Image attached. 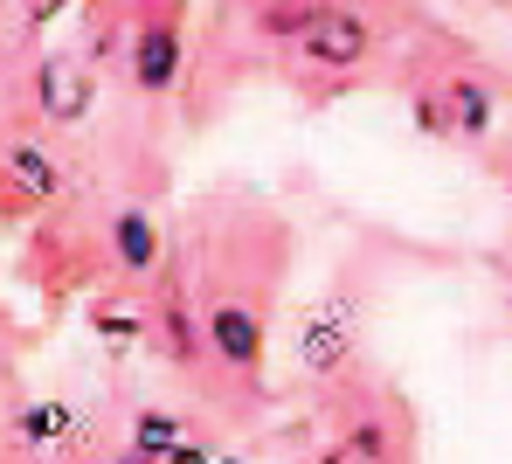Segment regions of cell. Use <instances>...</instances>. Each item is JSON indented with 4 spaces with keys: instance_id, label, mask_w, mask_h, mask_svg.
Listing matches in <instances>:
<instances>
[{
    "instance_id": "6da1fadb",
    "label": "cell",
    "mask_w": 512,
    "mask_h": 464,
    "mask_svg": "<svg viewBox=\"0 0 512 464\" xmlns=\"http://www.w3.org/2000/svg\"><path fill=\"white\" fill-rule=\"evenodd\" d=\"M360 333H367V298L360 284L340 278L312 298V312L298 319V374L312 388H340L360 361Z\"/></svg>"
},
{
    "instance_id": "7a4b0ae2",
    "label": "cell",
    "mask_w": 512,
    "mask_h": 464,
    "mask_svg": "<svg viewBox=\"0 0 512 464\" xmlns=\"http://www.w3.org/2000/svg\"><path fill=\"white\" fill-rule=\"evenodd\" d=\"M90 437V416L70 402V395H21L14 402V416H7V451H14V464H70L77 451H84Z\"/></svg>"
},
{
    "instance_id": "3957f363",
    "label": "cell",
    "mask_w": 512,
    "mask_h": 464,
    "mask_svg": "<svg viewBox=\"0 0 512 464\" xmlns=\"http://www.w3.org/2000/svg\"><path fill=\"white\" fill-rule=\"evenodd\" d=\"M291 49H298V63H305V70H333V77L346 84V77H353V70L381 49V35H374L353 7L319 0V7H312V21L298 28V42H291Z\"/></svg>"
},
{
    "instance_id": "277c9868",
    "label": "cell",
    "mask_w": 512,
    "mask_h": 464,
    "mask_svg": "<svg viewBox=\"0 0 512 464\" xmlns=\"http://www.w3.org/2000/svg\"><path fill=\"white\" fill-rule=\"evenodd\" d=\"M28 97H35L42 125L70 132V125H84L90 111H97V70H90L84 56L49 49V56H35V70H28Z\"/></svg>"
},
{
    "instance_id": "5b68a950",
    "label": "cell",
    "mask_w": 512,
    "mask_h": 464,
    "mask_svg": "<svg viewBox=\"0 0 512 464\" xmlns=\"http://www.w3.org/2000/svg\"><path fill=\"white\" fill-rule=\"evenodd\" d=\"M132 84L139 97H173L180 84V70H187V42H180V21L173 14H146L139 28H132Z\"/></svg>"
},
{
    "instance_id": "8992f818",
    "label": "cell",
    "mask_w": 512,
    "mask_h": 464,
    "mask_svg": "<svg viewBox=\"0 0 512 464\" xmlns=\"http://www.w3.org/2000/svg\"><path fill=\"white\" fill-rule=\"evenodd\" d=\"M160 222L139 208V201H125V208H111V271L132 284H146L153 271H160Z\"/></svg>"
},
{
    "instance_id": "52a82bcc",
    "label": "cell",
    "mask_w": 512,
    "mask_h": 464,
    "mask_svg": "<svg viewBox=\"0 0 512 464\" xmlns=\"http://www.w3.org/2000/svg\"><path fill=\"white\" fill-rule=\"evenodd\" d=\"M7 181H14V201H56V194L70 187V174H63L42 146L14 139V146H7Z\"/></svg>"
},
{
    "instance_id": "ba28073f",
    "label": "cell",
    "mask_w": 512,
    "mask_h": 464,
    "mask_svg": "<svg viewBox=\"0 0 512 464\" xmlns=\"http://www.w3.org/2000/svg\"><path fill=\"white\" fill-rule=\"evenodd\" d=\"M443 97H450V118H457V139H485L499 125V97L485 77H443Z\"/></svg>"
},
{
    "instance_id": "9c48e42d",
    "label": "cell",
    "mask_w": 512,
    "mask_h": 464,
    "mask_svg": "<svg viewBox=\"0 0 512 464\" xmlns=\"http://www.w3.org/2000/svg\"><path fill=\"white\" fill-rule=\"evenodd\" d=\"M180 437H187V416H173V409H132V423H125V444L160 464L180 451Z\"/></svg>"
},
{
    "instance_id": "30bf717a",
    "label": "cell",
    "mask_w": 512,
    "mask_h": 464,
    "mask_svg": "<svg viewBox=\"0 0 512 464\" xmlns=\"http://www.w3.org/2000/svg\"><path fill=\"white\" fill-rule=\"evenodd\" d=\"M90 333H97L111 354H125V347H139V340H153V312H132V305H97V312H90Z\"/></svg>"
},
{
    "instance_id": "8fae6325",
    "label": "cell",
    "mask_w": 512,
    "mask_h": 464,
    "mask_svg": "<svg viewBox=\"0 0 512 464\" xmlns=\"http://www.w3.org/2000/svg\"><path fill=\"white\" fill-rule=\"evenodd\" d=\"M416 125H423L429 139H450V132H457V118H450V97H443V84H436V91H416Z\"/></svg>"
},
{
    "instance_id": "7c38bea8",
    "label": "cell",
    "mask_w": 512,
    "mask_h": 464,
    "mask_svg": "<svg viewBox=\"0 0 512 464\" xmlns=\"http://www.w3.org/2000/svg\"><path fill=\"white\" fill-rule=\"evenodd\" d=\"M77 7H84V0H21V21L42 35V28H56V21H63V14H77Z\"/></svg>"
},
{
    "instance_id": "4fadbf2b",
    "label": "cell",
    "mask_w": 512,
    "mask_h": 464,
    "mask_svg": "<svg viewBox=\"0 0 512 464\" xmlns=\"http://www.w3.org/2000/svg\"><path fill=\"white\" fill-rule=\"evenodd\" d=\"M215 458H222V451H215V444H201V437L187 430V437H180V451H173L167 464H215Z\"/></svg>"
},
{
    "instance_id": "5bb4252c",
    "label": "cell",
    "mask_w": 512,
    "mask_h": 464,
    "mask_svg": "<svg viewBox=\"0 0 512 464\" xmlns=\"http://www.w3.org/2000/svg\"><path fill=\"white\" fill-rule=\"evenodd\" d=\"M104 464H160V458H146V451H132V444H125V451H111Z\"/></svg>"
},
{
    "instance_id": "9a60e30c",
    "label": "cell",
    "mask_w": 512,
    "mask_h": 464,
    "mask_svg": "<svg viewBox=\"0 0 512 464\" xmlns=\"http://www.w3.org/2000/svg\"><path fill=\"white\" fill-rule=\"evenodd\" d=\"M215 464H243V458H236V451H222V458H215Z\"/></svg>"
}]
</instances>
